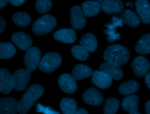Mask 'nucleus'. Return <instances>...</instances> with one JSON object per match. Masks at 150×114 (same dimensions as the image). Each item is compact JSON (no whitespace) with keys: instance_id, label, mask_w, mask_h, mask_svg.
<instances>
[{"instance_id":"nucleus-1","label":"nucleus","mask_w":150,"mask_h":114,"mask_svg":"<svg viewBox=\"0 0 150 114\" xmlns=\"http://www.w3.org/2000/svg\"><path fill=\"white\" fill-rule=\"evenodd\" d=\"M105 61L121 67L127 63L129 57L128 49L121 44H114L108 46L103 55Z\"/></svg>"},{"instance_id":"nucleus-2","label":"nucleus","mask_w":150,"mask_h":114,"mask_svg":"<svg viewBox=\"0 0 150 114\" xmlns=\"http://www.w3.org/2000/svg\"><path fill=\"white\" fill-rule=\"evenodd\" d=\"M44 93L43 88L39 84H35L30 86L25 92L19 102L18 112L21 114L26 113L32 108L34 102Z\"/></svg>"},{"instance_id":"nucleus-3","label":"nucleus","mask_w":150,"mask_h":114,"mask_svg":"<svg viewBox=\"0 0 150 114\" xmlns=\"http://www.w3.org/2000/svg\"><path fill=\"white\" fill-rule=\"evenodd\" d=\"M57 22L54 17L46 15L38 19L32 25V30L34 34L42 36L50 32L56 26Z\"/></svg>"},{"instance_id":"nucleus-4","label":"nucleus","mask_w":150,"mask_h":114,"mask_svg":"<svg viewBox=\"0 0 150 114\" xmlns=\"http://www.w3.org/2000/svg\"><path fill=\"white\" fill-rule=\"evenodd\" d=\"M62 64L60 56L55 52L45 54L39 64V69L45 72L49 73L57 69Z\"/></svg>"},{"instance_id":"nucleus-5","label":"nucleus","mask_w":150,"mask_h":114,"mask_svg":"<svg viewBox=\"0 0 150 114\" xmlns=\"http://www.w3.org/2000/svg\"><path fill=\"white\" fill-rule=\"evenodd\" d=\"M40 51L36 47H33L29 49L24 57V63L26 69L30 72H33L36 68L40 63Z\"/></svg>"},{"instance_id":"nucleus-6","label":"nucleus","mask_w":150,"mask_h":114,"mask_svg":"<svg viewBox=\"0 0 150 114\" xmlns=\"http://www.w3.org/2000/svg\"><path fill=\"white\" fill-rule=\"evenodd\" d=\"M31 77L30 72L26 69H19L12 75L13 87L15 91H22L26 87Z\"/></svg>"},{"instance_id":"nucleus-7","label":"nucleus","mask_w":150,"mask_h":114,"mask_svg":"<svg viewBox=\"0 0 150 114\" xmlns=\"http://www.w3.org/2000/svg\"><path fill=\"white\" fill-rule=\"evenodd\" d=\"M123 23L124 22L122 18L114 16L111 19V23H108L105 25L107 29L104 31V33L108 36L107 38L108 42H112L120 39V34L119 33H117L115 30L117 27L122 26Z\"/></svg>"},{"instance_id":"nucleus-8","label":"nucleus","mask_w":150,"mask_h":114,"mask_svg":"<svg viewBox=\"0 0 150 114\" xmlns=\"http://www.w3.org/2000/svg\"><path fill=\"white\" fill-rule=\"evenodd\" d=\"M81 9L79 6L72 7L70 12V23L77 30L83 29L86 25V20Z\"/></svg>"},{"instance_id":"nucleus-9","label":"nucleus","mask_w":150,"mask_h":114,"mask_svg":"<svg viewBox=\"0 0 150 114\" xmlns=\"http://www.w3.org/2000/svg\"><path fill=\"white\" fill-rule=\"evenodd\" d=\"M131 68L138 77H142L148 72L150 64L148 60L144 57L138 56L135 57L131 64Z\"/></svg>"},{"instance_id":"nucleus-10","label":"nucleus","mask_w":150,"mask_h":114,"mask_svg":"<svg viewBox=\"0 0 150 114\" xmlns=\"http://www.w3.org/2000/svg\"><path fill=\"white\" fill-rule=\"evenodd\" d=\"M58 84L60 89L67 94H73L77 90L76 80L71 75L63 74L58 79Z\"/></svg>"},{"instance_id":"nucleus-11","label":"nucleus","mask_w":150,"mask_h":114,"mask_svg":"<svg viewBox=\"0 0 150 114\" xmlns=\"http://www.w3.org/2000/svg\"><path fill=\"white\" fill-rule=\"evenodd\" d=\"M12 42L21 50L26 51L30 48L32 40L30 37L22 32L14 33L11 37Z\"/></svg>"},{"instance_id":"nucleus-12","label":"nucleus","mask_w":150,"mask_h":114,"mask_svg":"<svg viewBox=\"0 0 150 114\" xmlns=\"http://www.w3.org/2000/svg\"><path fill=\"white\" fill-rule=\"evenodd\" d=\"M19 102L12 97L1 98L0 99L1 114H16L18 112Z\"/></svg>"},{"instance_id":"nucleus-13","label":"nucleus","mask_w":150,"mask_h":114,"mask_svg":"<svg viewBox=\"0 0 150 114\" xmlns=\"http://www.w3.org/2000/svg\"><path fill=\"white\" fill-rule=\"evenodd\" d=\"M13 87L12 75L5 68L0 70V92L4 94H9Z\"/></svg>"},{"instance_id":"nucleus-14","label":"nucleus","mask_w":150,"mask_h":114,"mask_svg":"<svg viewBox=\"0 0 150 114\" xmlns=\"http://www.w3.org/2000/svg\"><path fill=\"white\" fill-rule=\"evenodd\" d=\"M91 81L100 88L106 89L111 85L112 78L106 72L101 70H97L93 72Z\"/></svg>"},{"instance_id":"nucleus-15","label":"nucleus","mask_w":150,"mask_h":114,"mask_svg":"<svg viewBox=\"0 0 150 114\" xmlns=\"http://www.w3.org/2000/svg\"><path fill=\"white\" fill-rule=\"evenodd\" d=\"M136 11L142 23H150V4L147 0L135 1Z\"/></svg>"},{"instance_id":"nucleus-16","label":"nucleus","mask_w":150,"mask_h":114,"mask_svg":"<svg viewBox=\"0 0 150 114\" xmlns=\"http://www.w3.org/2000/svg\"><path fill=\"white\" fill-rule=\"evenodd\" d=\"M83 98L86 103L92 106L100 105L103 101V97L101 94L94 88H90L86 91Z\"/></svg>"},{"instance_id":"nucleus-17","label":"nucleus","mask_w":150,"mask_h":114,"mask_svg":"<svg viewBox=\"0 0 150 114\" xmlns=\"http://www.w3.org/2000/svg\"><path fill=\"white\" fill-rule=\"evenodd\" d=\"M53 38L63 43H73L76 40V32L71 29H60L53 34Z\"/></svg>"},{"instance_id":"nucleus-18","label":"nucleus","mask_w":150,"mask_h":114,"mask_svg":"<svg viewBox=\"0 0 150 114\" xmlns=\"http://www.w3.org/2000/svg\"><path fill=\"white\" fill-rule=\"evenodd\" d=\"M138 96L136 95H128L125 97L122 102L123 109L130 114L138 113Z\"/></svg>"},{"instance_id":"nucleus-19","label":"nucleus","mask_w":150,"mask_h":114,"mask_svg":"<svg viewBox=\"0 0 150 114\" xmlns=\"http://www.w3.org/2000/svg\"><path fill=\"white\" fill-rule=\"evenodd\" d=\"M101 8L107 14L120 13L122 11L124 6L120 0H109L101 3Z\"/></svg>"},{"instance_id":"nucleus-20","label":"nucleus","mask_w":150,"mask_h":114,"mask_svg":"<svg viewBox=\"0 0 150 114\" xmlns=\"http://www.w3.org/2000/svg\"><path fill=\"white\" fill-rule=\"evenodd\" d=\"M100 70L108 74L112 79L120 80L123 75V71L120 67L116 66L106 61L101 63L100 66Z\"/></svg>"},{"instance_id":"nucleus-21","label":"nucleus","mask_w":150,"mask_h":114,"mask_svg":"<svg viewBox=\"0 0 150 114\" xmlns=\"http://www.w3.org/2000/svg\"><path fill=\"white\" fill-rule=\"evenodd\" d=\"M93 74L90 67L84 64H77L72 70L71 75L76 81H80L88 78Z\"/></svg>"},{"instance_id":"nucleus-22","label":"nucleus","mask_w":150,"mask_h":114,"mask_svg":"<svg viewBox=\"0 0 150 114\" xmlns=\"http://www.w3.org/2000/svg\"><path fill=\"white\" fill-rule=\"evenodd\" d=\"M81 9L86 16L93 17L100 13L101 9V4L97 1H86L82 4Z\"/></svg>"},{"instance_id":"nucleus-23","label":"nucleus","mask_w":150,"mask_h":114,"mask_svg":"<svg viewBox=\"0 0 150 114\" xmlns=\"http://www.w3.org/2000/svg\"><path fill=\"white\" fill-rule=\"evenodd\" d=\"M80 44L89 52L94 51L97 47L96 38L90 33H87L81 37Z\"/></svg>"},{"instance_id":"nucleus-24","label":"nucleus","mask_w":150,"mask_h":114,"mask_svg":"<svg viewBox=\"0 0 150 114\" xmlns=\"http://www.w3.org/2000/svg\"><path fill=\"white\" fill-rule=\"evenodd\" d=\"M135 50L139 54H150V34H145L138 40Z\"/></svg>"},{"instance_id":"nucleus-25","label":"nucleus","mask_w":150,"mask_h":114,"mask_svg":"<svg viewBox=\"0 0 150 114\" xmlns=\"http://www.w3.org/2000/svg\"><path fill=\"white\" fill-rule=\"evenodd\" d=\"M139 88V84L136 81L131 80L121 84L118 88V91L123 95H129L135 92Z\"/></svg>"},{"instance_id":"nucleus-26","label":"nucleus","mask_w":150,"mask_h":114,"mask_svg":"<svg viewBox=\"0 0 150 114\" xmlns=\"http://www.w3.org/2000/svg\"><path fill=\"white\" fill-rule=\"evenodd\" d=\"M77 103L76 101L70 98H64L60 102V108L63 113H74L77 110Z\"/></svg>"},{"instance_id":"nucleus-27","label":"nucleus","mask_w":150,"mask_h":114,"mask_svg":"<svg viewBox=\"0 0 150 114\" xmlns=\"http://www.w3.org/2000/svg\"><path fill=\"white\" fill-rule=\"evenodd\" d=\"M121 18L124 23L128 26L136 27L139 25V19L138 17L135 13L129 9L124 11L121 15Z\"/></svg>"},{"instance_id":"nucleus-28","label":"nucleus","mask_w":150,"mask_h":114,"mask_svg":"<svg viewBox=\"0 0 150 114\" xmlns=\"http://www.w3.org/2000/svg\"><path fill=\"white\" fill-rule=\"evenodd\" d=\"M16 53V49L11 43L4 42L0 43V58L7 59L13 57Z\"/></svg>"},{"instance_id":"nucleus-29","label":"nucleus","mask_w":150,"mask_h":114,"mask_svg":"<svg viewBox=\"0 0 150 114\" xmlns=\"http://www.w3.org/2000/svg\"><path fill=\"white\" fill-rule=\"evenodd\" d=\"M12 19L14 23L21 27H26L31 22V18L29 15L23 12L15 13L12 16Z\"/></svg>"},{"instance_id":"nucleus-30","label":"nucleus","mask_w":150,"mask_h":114,"mask_svg":"<svg viewBox=\"0 0 150 114\" xmlns=\"http://www.w3.org/2000/svg\"><path fill=\"white\" fill-rule=\"evenodd\" d=\"M119 101L115 98H108L105 102L103 109L105 114H115L117 113L119 107Z\"/></svg>"},{"instance_id":"nucleus-31","label":"nucleus","mask_w":150,"mask_h":114,"mask_svg":"<svg viewBox=\"0 0 150 114\" xmlns=\"http://www.w3.org/2000/svg\"><path fill=\"white\" fill-rule=\"evenodd\" d=\"M88 51L83 46H74L71 50V53L73 57L77 60L84 61L88 57Z\"/></svg>"},{"instance_id":"nucleus-32","label":"nucleus","mask_w":150,"mask_h":114,"mask_svg":"<svg viewBox=\"0 0 150 114\" xmlns=\"http://www.w3.org/2000/svg\"><path fill=\"white\" fill-rule=\"evenodd\" d=\"M52 4L50 0H37L35 3V7L40 13H46L52 8Z\"/></svg>"},{"instance_id":"nucleus-33","label":"nucleus","mask_w":150,"mask_h":114,"mask_svg":"<svg viewBox=\"0 0 150 114\" xmlns=\"http://www.w3.org/2000/svg\"><path fill=\"white\" fill-rule=\"evenodd\" d=\"M26 0H9L10 3L15 6H21L25 2Z\"/></svg>"},{"instance_id":"nucleus-34","label":"nucleus","mask_w":150,"mask_h":114,"mask_svg":"<svg viewBox=\"0 0 150 114\" xmlns=\"http://www.w3.org/2000/svg\"><path fill=\"white\" fill-rule=\"evenodd\" d=\"M6 27V21L2 18L0 17V33H2L3 31L5 30Z\"/></svg>"},{"instance_id":"nucleus-35","label":"nucleus","mask_w":150,"mask_h":114,"mask_svg":"<svg viewBox=\"0 0 150 114\" xmlns=\"http://www.w3.org/2000/svg\"><path fill=\"white\" fill-rule=\"evenodd\" d=\"M145 81L147 87L150 89V72H148L145 76Z\"/></svg>"},{"instance_id":"nucleus-36","label":"nucleus","mask_w":150,"mask_h":114,"mask_svg":"<svg viewBox=\"0 0 150 114\" xmlns=\"http://www.w3.org/2000/svg\"><path fill=\"white\" fill-rule=\"evenodd\" d=\"M145 109L146 110V113L150 114V100L147 101L145 104Z\"/></svg>"},{"instance_id":"nucleus-37","label":"nucleus","mask_w":150,"mask_h":114,"mask_svg":"<svg viewBox=\"0 0 150 114\" xmlns=\"http://www.w3.org/2000/svg\"><path fill=\"white\" fill-rule=\"evenodd\" d=\"M76 114H88V112L84 109H79L75 112Z\"/></svg>"},{"instance_id":"nucleus-38","label":"nucleus","mask_w":150,"mask_h":114,"mask_svg":"<svg viewBox=\"0 0 150 114\" xmlns=\"http://www.w3.org/2000/svg\"><path fill=\"white\" fill-rule=\"evenodd\" d=\"M9 0H0V9L3 8L8 3Z\"/></svg>"},{"instance_id":"nucleus-39","label":"nucleus","mask_w":150,"mask_h":114,"mask_svg":"<svg viewBox=\"0 0 150 114\" xmlns=\"http://www.w3.org/2000/svg\"><path fill=\"white\" fill-rule=\"evenodd\" d=\"M96 1H97L100 3H103V2H105V1H109V0H95Z\"/></svg>"}]
</instances>
